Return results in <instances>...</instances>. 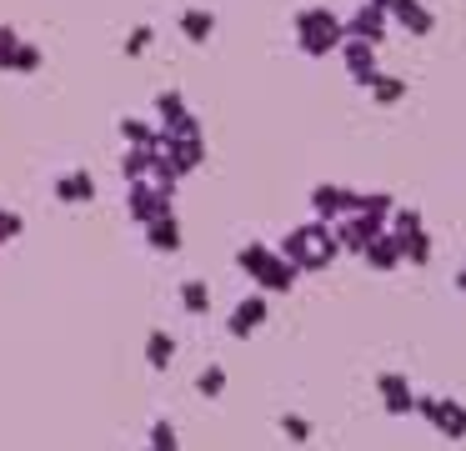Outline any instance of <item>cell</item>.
<instances>
[{
  "label": "cell",
  "instance_id": "obj_10",
  "mask_svg": "<svg viewBox=\"0 0 466 451\" xmlns=\"http://www.w3.org/2000/svg\"><path fill=\"white\" fill-rule=\"evenodd\" d=\"M341 60H346V76H351L356 86H371L376 70H381V66H376V46H366V40H351V36L341 40Z\"/></svg>",
  "mask_w": 466,
  "mask_h": 451
},
{
  "label": "cell",
  "instance_id": "obj_22",
  "mask_svg": "<svg viewBox=\"0 0 466 451\" xmlns=\"http://www.w3.org/2000/svg\"><path fill=\"white\" fill-rule=\"evenodd\" d=\"M146 46H151V30H146V26H141V30H136V36H131V40H126V50H146Z\"/></svg>",
  "mask_w": 466,
  "mask_h": 451
},
{
  "label": "cell",
  "instance_id": "obj_9",
  "mask_svg": "<svg viewBox=\"0 0 466 451\" xmlns=\"http://www.w3.org/2000/svg\"><path fill=\"white\" fill-rule=\"evenodd\" d=\"M356 196H361V190H351V186H316V190H311L316 220H341V216H351V210H356Z\"/></svg>",
  "mask_w": 466,
  "mask_h": 451
},
{
  "label": "cell",
  "instance_id": "obj_6",
  "mask_svg": "<svg viewBox=\"0 0 466 451\" xmlns=\"http://www.w3.org/2000/svg\"><path fill=\"white\" fill-rule=\"evenodd\" d=\"M266 321H271V296H261V291H256V296L236 301V311L226 316V331H231L236 341H246V336H256Z\"/></svg>",
  "mask_w": 466,
  "mask_h": 451
},
{
  "label": "cell",
  "instance_id": "obj_7",
  "mask_svg": "<svg viewBox=\"0 0 466 451\" xmlns=\"http://www.w3.org/2000/svg\"><path fill=\"white\" fill-rule=\"evenodd\" d=\"M376 396H381L386 416H416V391L401 371H381L376 376Z\"/></svg>",
  "mask_w": 466,
  "mask_h": 451
},
{
  "label": "cell",
  "instance_id": "obj_1",
  "mask_svg": "<svg viewBox=\"0 0 466 451\" xmlns=\"http://www.w3.org/2000/svg\"><path fill=\"white\" fill-rule=\"evenodd\" d=\"M276 251H281V256L296 266V276H306V271H326L336 256H341V246H336V231H331V220H316V216H311V220H301V226H291V231H286V241H281Z\"/></svg>",
  "mask_w": 466,
  "mask_h": 451
},
{
  "label": "cell",
  "instance_id": "obj_18",
  "mask_svg": "<svg viewBox=\"0 0 466 451\" xmlns=\"http://www.w3.org/2000/svg\"><path fill=\"white\" fill-rule=\"evenodd\" d=\"M366 90H371L376 106H396V100L406 96V80H401V76H386V70H376V80H371Z\"/></svg>",
  "mask_w": 466,
  "mask_h": 451
},
{
  "label": "cell",
  "instance_id": "obj_3",
  "mask_svg": "<svg viewBox=\"0 0 466 451\" xmlns=\"http://www.w3.org/2000/svg\"><path fill=\"white\" fill-rule=\"evenodd\" d=\"M236 266L256 281L261 296H286V291L296 286V266L276 246H266V241H246V246L236 251Z\"/></svg>",
  "mask_w": 466,
  "mask_h": 451
},
{
  "label": "cell",
  "instance_id": "obj_11",
  "mask_svg": "<svg viewBox=\"0 0 466 451\" xmlns=\"http://www.w3.org/2000/svg\"><path fill=\"white\" fill-rule=\"evenodd\" d=\"M386 20H391V26H401L406 36H431V26H436V15L421 5V0H391Z\"/></svg>",
  "mask_w": 466,
  "mask_h": 451
},
{
  "label": "cell",
  "instance_id": "obj_19",
  "mask_svg": "<svg viewBox=\"0 0 466 451\" xmlns=\"http://www.w3.org/2000/svg\"><path fill=\"white\" fill-rule=\"evenodd\" d=\"M196 391H201L206 401L221 396V391H226V366H221V361H211V366H206L201 376H196Z\"/></svg>",
  "mask_w": 466,
  "mask_h": 451
},
{
  "label": "cell",
  "instance_id": "obj_15",
  "mask_svg": "<svg viewBox=\"0 0 466 451\" xmlns=\"http://www.w3.org/2000/svg\"><path fill=\"white\" fill-rule=\"evenodd\" d=\"M146 246L156 251H181V226H176V216H161L146 226Z\"/></svg>",
  "mask_w": 466,
  "mask_h": 451
},
{
  "label": "cell",
  "instance_id": "obj_14",
  "mask_svg": "<svg viewBox=\"0 0 466 451\" xmlns=\"http://www.w3.org/2000/svg\"><path fill=\"white\" fill-rule=\"evenodd\" d=\"M181 311L186 316H206V311H211V281L186 276L181 281Z\"/></svg>",
  "mask_w": 466,
  "mask_h": 451
},
{
  "label": "cell",
  "instance_id": "obj_8",
  "mask_svg": "<svg viewBox=\"0 0 466 451\" xmlns=\"http://www.w3.org/2000/svg\"><path fill=\"white\" fill-rule=\"evenodd\" d=\"M346 26V36L351 40H366V46H381L386 40V30H391V20H386V10L381 5H371V0H366L361 10H351V15L341 20Z\"/></svg>",
  "mask_w": 466,
  "mask_h": 451
},
{
  "label": "cell",
  "instance_id": "obj_20",
  "mask_svg": "<svg viewBox=\"0 0 466 451\" xmlns=\"http://www.w3.org/2000/svg\"><path fill=\"white\" fill-rule=\"evenodd\" d=\"M276 426H281V436H286V441H296V446H306V441H311V421H306L301 411H286V416L276 421Z\"/></svg>",
  "mask_w": 466,
  "mask_h": 451
},
{
  "label": "cell",
  "instance_id": "obj_12",
  "mask_svg": "<svg viewBox=\"0 0 466 451\" xmlns=\"http://www.w3.org/2000/svg\"><path fill=\"white\" fill-rule=\"evenodd\" d=\"M361 261H366L371 271H396V266H401V246L391 241V231H381V236H376L371 246L361 251Z\"/></svg>",
  "mask_w": 466,
  "mask_h": 451
},
{
  "label": "cell",
  "instance_id": "obj_24",
  "mask_svg": "<svg viewBox=\"0 0 466 451\" xmlns=\"http://www.w3.org/2000/svg\"><path fill=\"white\" fill-rule=\"evenodd\" d=\"M371 5H381V10H391V0H371Z\"/></svg>",
  "mask_w": 466,
  "mask_h": 451
},
{
  "label": "cell",
  "instance_id": "obj_16",
  "mask_svg": "<svg viewBox=\"0 0 466 451\" xmlns=\"http://www.w3.org/2000/svg\"><path fill=\"white\" fill-rule=\"evenodd\" d=\"M211 30H216L211 10H201V5H186L181 10V36L186 40H211Z\"/></svg>",
  "mask_w": 466,
  "mask_h": 451
},
{
  "label": "cell",
  "instance_id": "obj_5",
  "mask_svg": "<svg viewBox=\"0 0 466 451\" xmlns=\"http://www.w3.org/2000/svg\"><path fill=\"white\" fill-rule=\"evenodd\" d=\"M416 416L446 441H466V406L456 396H416Z\"/></svg>",
  "mask_w": 466,
  "mask_h": 451
},
{
  "label": "cell",
  "instance_id": "obj_13",
  "mask_svg": "<svg viewBox=\"0 0 466 451\" xmlns=\"http://www.w3.org/2000/svg\"><path fill=\"white\" fill-rule=\"evenodd\" d=\"M56 196L66 200V206H71V200H91L96 196V180H91V170H61V180H56Z\"/></svg>",
  "mask_w": 466,
  "mask_h": 451
},
{
  "label": "cell",
  "instance_id": "obj_2",
  "mask_svg": "<svg viewBox=\"0 0 466 451\" xmlns=\"http://www.w3.org/2000/svg\"><path fill=\"white\" fill-rule=\"evenodd\" d=\"M291 36H296V50H301V56L321 60V56H331V50H341L346 26L331 5H301L291 15Z\"/></svg>",
  "mask_w": 466,
  "mask_h": 451
},
{
  "label": "cell",
  "instance_id": "obj_4",
  "mask_svg": "<svg viewBox=\"0 0 466 451\" xmlns=\"http://www.w3.org/2000/svg\"><path fill=\"white\" fill-rule=\"evenodd\" d=\"M386 231H391V241L401 246V266H426V261H431V231H426V220L416 206H396L391 220H386Z\"/></svg>",
  "mask_w": 466,
  "mask_h": 451
},
{
  "label": "cell",
  "instance_id": "obj_17",
  "mask_svg": "<svg viewBox=\"0 0 466 451\" xmlns=\"http://www.w3.org/2000/svg\"><path fill=\"white\" fill-rule=\"evenodd\" d=\"M146 361H151L156 371H166L176 361V336L171 331H151V336H146Z\"/></svg>",
  "mask_w": 466,
  "mask_h": 451
},
{
  "label": "cell",
  "instance_id": "obj_21",
  "mask_svg": "<svg viewBox=\"0 0 466 451\" xmlns=\"http://www.w3.org/2000/svg\"><path fill=\"white\" fill-rule=\"evenodd\" d=\"M146 451H181V436H176L171 421H156L151 436H146Z\"/></svg>",
  "mask_w": 466,
  "mask_h": 451
},
{
  "label": "cell",
  "instance_id": "obj_23",
  "mask_svg": "<svg viewBox=\"0 0 466 451\" xmlns=\"http://www.w3.org/2000/svg\"><path fill=\"white\" fill-rule=\"evenodd\" d=\"M456 291H466V266H461V271H456Z\"/></svg>",
  "mask_w": 466,
  "mask_h": 451
}]
</instances>
